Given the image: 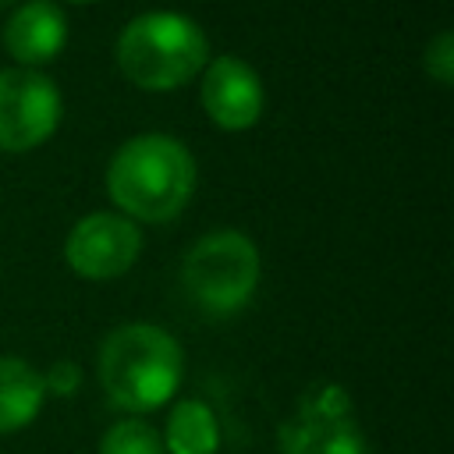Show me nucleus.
<instances>
[{"mask_svg": "<svg viewBox=\"0 0 454 454\" xmlns=\"http://www.w3.org/2000/svg\"><path fill=\"white\" fill-rule=\"evenodd\" d=\"M106 192L128 216L163 223L188 206L195 192V160L170 135L128 138L106 167Z\"/></svg>", "mask_w": 454, "mask_h": 454, "instance_id": "1", "label": "nucleus"}, {"mask_svg": "<svg viewBox=\"0 0 454 454\" xmlns=\"http://www.w3.org/2000/svg\"><path fill=\"white\" fill-rule=\"evenodd\" d=\"M181 372V344L153 323H124L99 348V383L124 411H153L167 404Z\"/></svg>", "mask_w": 454, "mask_h": 454, "instance_id": "2", "label": "nucleus"}, {"mask_svg": "<svg viewBox=\"0 0 454 454\" xmlns=\"http://www.w3.org/2000/svg\"><path fill=\"white\" fill-rule=\"evenodd\" d=\"M206 32L177 11H145L117 39V67L138 89H177L206 67Z\"/></svg>", "mask_w": 454, "mask_h": 454, "instance_id": "3", "label": "nucleus"}, {"mask_svg": "<svg viewBox=\"0 0 454 454\" xmlns=\"http://www.w3.org/2000/svg\"><path fill=\"white\" fill-rule=\"evenodd\" d=\"M181 284L195 305L209 312H234L259 284V252L241 231H213L188 248Z\"/></svg>", "mask_w": 454, "mask_h": 454, "instance_id": "4", "label": "nucleus"}, {"mask_svg": "<svg viewBox=\"0 0 454 454\" xmlns=\"http://www.w3.org/2000/svg\"><path fill=\"white\" fill-rule=\"evenodd\" d=\"M277 436L284 454H369L362 426L351 411V397L326 380L301 394L294 415Z\"/></svg>", "mask_w": 454, "mask_h": 454, "instance_id": "5", "label": "nucleus"}, {"mask_svg": "<svg viewBox=\"0 0 454 454\" xmlns=\"http://www.w3.org/2000/svg\"><path fill=\"white\" fill-rule=\"evenodd\" d=\"M60 124V89L32 67L0 71V149L25 153Z\"/></svg>", "mask_w": 454, "mask_h": 454, "instance_id": "6", "label": "nucleus"}, {"mask_svg": "<svg viewBox=\"0 0 454 454\" xmlns=\"http://www.w3.org/2000/svg\"><path fill=\"white\" fill-rule=\"evenodd\" d=\"M142 252L138 227L121 213H89L64 241L67 266L85 280H114L131 270Z\"/></svg>", "mask_w": 454, "mask_h": 454, "instance_id": "7", "label": "nucleus"}, {"mask_svg": "<svg viewBox=\"0 0 454 454\" xmlns=\"http://www.w3.org/2000/svg\"><path fill=\"white\" fill-rule=\"evenodd\" d=\"M202 106L223 131H245L262 114V82L241 57H216L202 71Z\"/></svg>", "mask_w": 454, "mask_h": 454, "instance_id": "8", "label": "nucleus"}, {"mask_svg": "<svg viewBox=\"0 0 454 454\" xmlns=\"http://www.w3.org/2000/svg\"><path fill=\"white\" fill-rule=\"evenodd\" d=\"M64 43H67V21L64 11L50 0L21 4L4 25V46L21 67L53 60L64 50Z\"/></svg>", "mask_w": 454, "mask_h": 454, "instance_id": "9", "label": "nucleus"}, {"mask_svg": "<svg viewBox=\"0 0 454 454\" xmlns=\"http://www.w3.org/2000/svg\"><path fill=\"white\" fill-rule=\"evenodd\" d=\"M46 401V383L35 365L14 355H0V433L28 426Z\"/></svg>", "mask_w": 454, "mask_h": 454, "instance_id": "10", "label": "nucleus"}, {"mask_svg": "<svg viewBox=\"0 0 454 454\" xmlns=\"http://www.w3.org/2000/svg\"><path fill=\"white\" fill-rule=\"evenodd\" d=\"M220 447V426L209 404L202 401H181L174 404L167 419V440L163 450L170 454H216Z\"/></svg>", "mask_w": 454, "mask_h": 454, "instance_id": "11", "label": "nucleus"}, {"mask_svg": "<svg viewBox=\"0 0 454 454\" xmlns=\"http://www.w3.org/2000/svg\"><path fill=\"white\" fill-rule=\"evenodd\" d=\"M99 454H167L160 433L142 419H121L103 433Z\"/></svg>", "mask_w": 454, "mask_h": 454, "instance_id": "12", "label": "nucleus"}, {"mask_svg": "<svg viewBox=\"0 0 454 454\" xmlns=\"http://www.w3.org/2000/svg\"><path fill=\"white\" fill-rule=\"evenodd\" d=\"M422 67L429 78H436L440 85H450L454 82V32H440L426 53H422Z\"/></svg>", "mask_w": 454, "mask_h": 454, "instance_id": "13", "label": "nucleus"}, {"mask_svg": "<svg viewBox=\"0 0 454 454\" xmlns=\"http://www.w3.org/2000/svg\"><path fill=\"white\" fill-rule=\"evenodd\" d=\"M46 390H57V394H74L78 387V365L74 362H57L46 376H43Z\"/></svg>", "mask_w": 454, "mask_h": 454, "instance_id": "14", "label": "nucleus"}, {"mask_svg": "<svg viewBox=\"0 0 454 454\" xmlns=\"http://www.w3.org/2000/svg\"><path fill=\"white\" fill-rule=\"evenodd\" d=\"M71 4H92V0H71Z\"/></svg>", "mask_w": 454, "mask_h": 454, "instance_id": "15", "label": "nucleus"}, {"mask_svg": "<svg viewBox=\"0 0 454 454\" xmlns=\"http://www.w3.org/2000/svg\"><path fill=\"white\" fill-rule=\"evenodd\" d=\"M0 4H7V0H0Z\"/></svg>", "mask_w": 454, "mask_h": 454, "instance_id": "16", "label": "nucleus"}]
</instances>
